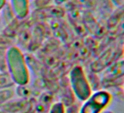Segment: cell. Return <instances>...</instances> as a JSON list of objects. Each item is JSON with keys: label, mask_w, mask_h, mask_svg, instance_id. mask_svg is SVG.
<instances>
[{"label": "cell", "mask_w": 124, "mask_h": 113, "mask_svg": "<svg viewBox=\"0 0 124 113\" xmlns=\"http://www.w3.org/2000/svg\"><path fill=\"white\" fill-rule=\"evenodd\" d=\"M6 63L13 81L21 86L29 82V70L24 56L17 46L10 47L6 53Z\"/></svg>", "instance_id": "6da1fadb"}, {"label": "cell", "mask_w": 124, "mask_h": 113, "mask_svg": "<svg viewBox=\"0 0 124 113\" xmlns=\"http://www.w3.org/2000/svg\"><path fill=\"white\" fill-rule=\"evenodd\" d=\"M70 79L72 90L80 101H85L91 95V87L83 68L76 66L70 73Z\"/></svg>", "instance_id": "7a4b0ae2"}, {"label": "cell", "mask_w": 124, "mask_h": 113, "mask_svg": "<svg viewBox=\"0 0 124 113\" xmlns=\"http://www.w3.org/2000/svg\"><path fill=\"white\" fill-rule=\"evenodd\" d=\"M84 101L79 113H101L111 103L112 95L106 90H99Z\"/></svg>", "instance_id": "3957f363"}, {"label": "cell", "mask_w": 124, "mask_h": 113, "mask_svg": "<svg viewBox=\"0 0 124 113\" xmlns=\"http://www.w3.org/2000/svg\"><path fill=\"white\" fill-rule=\"evenodd\" d=\"M10 2L13 13L18 19H23L26 17L29 11V0H10Z\"/></svg>", "instance_id": "277c9868"}, {"label": "cell", "mask_w": 124, "mask_h": 113, "mask_svg": "<svg viewBox=\"0 0 124 113\" xmlns=\"http://www.w3.org/2000/svg\"><path fill=\"white\" fill-rule=\"evenodd\" d=\"M13 96V90L10 89H5L0 90V105L4 104Z\"/></svg>", "instance_id": "5b68a950"}, {"label": "cell", "mask_w": 124, "mask_h": 113, "mask_svg": "<svg viewBox=\"0 0 124 113\" xmlns=\"http://www.w3.org/2000/svg\"><path fill=\"white\" fill-rule=\"evenodd\" d=\"M49 113H65L64 105L61 102L55 103L50 108Z\"/></svg>", "instance_id": "8992f818"}, {"label": "cell", "mask_w": 124, "mask_h": 113, "mask_svg": "<svg viewBox=\"0 0 124 113\" xmlns=\"http://www.w3.org/2000/svg\"><path fill=\"white\" fill-rule=\"evenodd\" d=\"M67 113H79V110H78V107H76V106H72V107H70L69 108Z\"/></svg>", "instance_id": "52a82bcc"}, {"label": "cell", "mask_w": 124, "mask_h": 113, "mask_svg": "<svg viewBox=\"0 0 124 113\" xmlns=\"http://www.w3.org/2000/svg\"><path fill=\"white\" fill-rule=\"evenodd\" d=\"M5 3H6V0H0V10L4 8Z\"/></svg>", "instance_id": "ba28073f"}, {"label": "cell", "mask_w": 124, "mask_h": 113, "mask_svg": "<svg viewBox=\"0 0 124 113\" xmlns=\"http://www.w3.org/2000/svg\"><path fill=\"white\" fill-rule=\"evenodd\" d=\"M101 113H113L112 111H109V110H106V111H103Z\"/></svg>", "instance_id": "9c48e42d"}]
</instances>
